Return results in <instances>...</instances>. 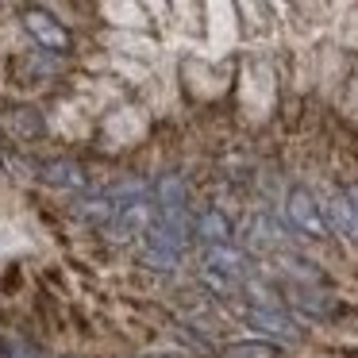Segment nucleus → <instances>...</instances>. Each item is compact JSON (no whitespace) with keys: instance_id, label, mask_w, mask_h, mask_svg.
I'll list each match as a JSON object with an SVG mask.
<instances>
[{"instance_id":"obj_1","label":"nucleus","mask_w":358,"mask_h":358,"mask_svg":"<svg viewBox=\"0 0 358 358\" xmlns=\"http://www.w3.org/2000/svg\"><path fill=\"white\" fill-rule=\"evenodd\" d=\"M289 216H293V224L301 227V231L316 235V239L327 235V224H324V216H320V208H316L308 189H293V193H289Z\"/></svg>"},{"instance_id":"obj_2","label":"nucleus","mask_w":358,"mask_h":358,"mask_svg":"<svg viewBox=\"0 0 358 358\" xmlns=\"http://www.w3.org/2000/svg\"><path fill=\"white\" fill-rule=\"evenodd\" d=\"M24 24H27V31H31L47 50H70V31H66L62 24H55V20L47 16V12L31 8V12L24 16Z\"/></svg>"},{"instance_id":"obj_3","label":"nucleus","mask_w":358,"mask_h":358,"mask_svg":"<svg viewBox=\"0 0 358 358\" xmlns=\"http://www.w3.org/2000/svg\"><path fill=\"white\" fill-rule=\"evenodd\" d=\"M247 320H250L255 327H262V331H270V335H281V339H289V343L296 339L293 320H285L278 308H247Z\"/></svg>"},{"instance_id":"obj_4","label":"nucleus","mask_w":358,"mask_h":358,"mask_svg":"<svg viewBox=\"0 0 358 358\" xmlns=\"http://www.w3.org/2000/svg\"><path fill=\"white\" fill-rule=\"evenodd\" d=\"M43 178L50 181V185H62V189H85V173H81L78 162H70V158H55V162L43 166Z\"/></svg>"},{"instance_id":"obj_5","label":"nucleus","mask_w":358,"mask_h":358,"mask_svg":"<svg viewBox=\"0 0 358 358\" xmlns=\"http://www.w3.org/2000/svg\"><path fill=\"white\" fill-rule=\"evenodd\" d=\"M196 235H201L208 247H227V239H231V224H227L224 212H204L201 220H196Z\"/></svg>"},{"instance_id":"obj_6","label":"nucleus","mask_w":358,"mask_h":358,"mask_svg":"<svg viewBox=\"0 0 358 358\" xmlns=\"http://www.w3.org/2000/svg\"><path fill=\"white\" fill-rule=\"evenodd\" d=\"M224 358H278V347H270V343H231L224 350Z\"/></svg>"},{"instance_id":"obj_7","label":"nucleus","mask_w":358,"mask_h":358,"mask_svg":"<svg viewBox=\"0 0 358 358\" xmlns=\"http://www.w3.org/2000/svg\"><path fill=\"white\" fill-rule=\"evenodd\" d=\"M347 201H350V208H355V216H358V185L347 189Z\"/></svg>"},{"instance_id":"obj_8","label":"nucleus","mask_w":358,"mask_h":358,"mask_svg":"<svg viewBox=\"0 0 358 358\" xmlns=\"http://www.w3.org/2000/svg\"><path fill=\"white\" fill-rule=\"evenodd\" d=\"M12 358H39V355H35V350H27V347H16V355H12Z\"/></svg>"}]
</instances>
